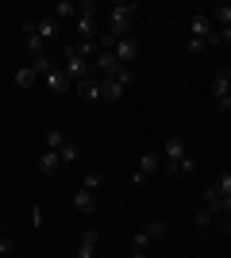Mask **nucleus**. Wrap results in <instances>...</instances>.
I'll list each match as a JSON object with an SVG mask.
<instances>
[{
	"label": "nucleus",
	"mask_w": 231,
	"mask_h": 258,
	"mask_svg": "<svg viewBox=\"0 0 231 258\" xmlns=\"http://www.w3.org/2000/svg\"><path fill=\"white\" fill-rule=\"evenodd\" d=\"M135 4H127V0H120V4H112L108 12V35H116V39H127L131 35V20H135Z\"/></svg>",
	"instance_id": "nucleus-1"
},
{
	"label": "nucleus",
	"mask_w": 231,
	"mask_h": 258,
	"mask_svg": "<svg viewBox=\"0 0 231 258\" xmlns=\"http://www.w3.org/2000/svg\"><path fill=\"white\" fill-rule=\"evenodd\" d=\"M189 35H193V39H204L208 46L220 43V35L212 27V16H193V20H189Z\"/></svg>",
	"instance_id": "nucleus-2"
},
{
	"label": "nucleus",
	"mask_w": 231,
	"mask_h": 258,
	"mask_svg": "<svg viewBox=\"0 0 231 258\" xmlns=\"http://www.w3.org/2000/svg\"><path fill=\"white\" fill-rule=\"evenodd\" d=\"M185 154H189V151H185V139H181V135H170V139H166V147H162V162H166L162 170H174Z\"/></svg>",
	"instance_id": "nucleus-3"
},
{
	"label": "nucleus",
	"mask_w": 231,
	"mask_h": 258,
	"mask_svg": "<svg viewBox=\"0 0 231 258\" xmlns=\"http://www.w3.org/2000/svg\"><path fill=\"white\" fill-rule=\"evenodd\" d=\"M62 70L69 74V81H81V77H89V70H93V66H89L85 58L73 50V46H66V66H62Z\"/></svg>",
	"instance_id": "nucleus-4"
},
{
	"label": "nucleus",
	"mask_w": 231,
	"mask_h": 258,
	"mask_svg": "<svg viewBox=\"0 0 231 258\" xmlns=\"http://www.w3.org/2000/svg\"><path fill=\"white\" fill-rule=\"evenodd\" d=\"M112 54H116V62H120V66H131L135 58H139V43H135L131 35H127V39H116Z\"/></svg>",
	"instance_id": "nucleus-5"
},
{
	"label": "nucleus",
	"mask_w": 231,
	"mask_h": 258,
	"mask_svg": "<svg viewBox=\"0 0 231 258\" xmlns=\"http://www.w3.org/2000/svg\"><path fill=\"white\" fill-rule=\"evenodd\" d=\"M166 162H162V154L158 151H146L143 158H139V173H135V181H143V177H150V173H158Z\"/></svg>",
	"instance_id": "nucleus-6"
},
{
	"label": "nucleus",
	"mask_w": 231,
	"mask_h": 258,
	"mask_svg": "<svg viewBox=\"0 0 231 258\" xmlns=\"http://www.w3.org/2000/svg\"><path fill=\"white\" fill-rule=\"evenodd\" d=\"M97 243H100L97 227H85V231H81V243H77V258H97Z\"/></svg>",
	"instance_id": "nucleus-7"
},
{
	"label": "nucleus",
	"mask_w": 231,
	"mask_h": 258,
	"mask_svg": "<svg viewBox=\"0 0 231 258\" xmlns=\"http://www.w3.org/2000/svg\"><path fill=\"white\" fill-rule=\"evenodd\" d=\"M23 46H27L31 58L43 54V39H39V31H35V20H23Z\"/></svg>",
	"instance_id": "nucleus-8"
},
{
	"label": "nucleus",
	"mask_w": 231,
	"mask_h": 258,
	"mask_svg": "<svg viewBox=\"0 0 231 258\" xmlns=\"http://www.w3.org/2000/svg\"><path fill=\"white\" fill-rule=\"evenodd\" d=\"M43 81H46V89H50V93H69V89H73V81H69L66 70H50Z\"/></svg>",
	"instance_id": "nucleus-9"
},
{
	"label": "nucleus",
	"mask_w": 231,
	"mask_h": 258,
	"mask_svg": "<svg viewBox=\"0 0 231 258\" xmlns=\"http://www.w3.org/2000/svg\"><path fill=\"white\" fill-rule=\"evenodd\" d=\"M73 208H77L81 216H93V212H97V193H89V189H77V193H73Z\"/></svg>",
	"instance_id": "nucleus-10"
},
{
	"label": "nucleus",
	"mask_w": 231,
	"mask_h": 258,
	"mask_svg": "<svg viewBox=\"0 0 231 258\" xmlns=\"http://www.w3.org/2000/svg\"><path fill=\"white\" fill-rule=\"evenodd\" d=\"M77 97H81V100H104V93H100V81H93V77H81V81H77Z\"/></svg>",
	"instance_id": "nucleus-11"
},
{
	"label": "nucleus",
	"mask_w": 231,
	"mask_h": 258,
	"mask_svg": "<svg viewBox=\"0 0 231 258\" xmlns=\"http://www.w3.org/2000/svg\"><path fill=\"white\" fill-rule=\"evenodd\" d=\"M35 31H39V39H43V43H50V39H58V31H62V27H58L54 16H46V20H35Z\"/></svg>",
	"instance_id": "nucleus-12"
},
{
	"label": "nucleus",
	"mask_w": 231,
	"mask_h": 258,
	"mask_svg": "<svg viewBox=\"0 0 231 258\" xmlns=\"http://www.w3.org/2000/svg\"><path fill=\"white\" fill-rule=\"evenodd\" d=\"M100 93H104V100H112V104H120L127 89H123L120 81H116V77H108V81H100Z\"/></svg>",
	"instance_id": "nucleus-13"
},
{
	"label": "nucleus",
	"mask_w": 231,
	"mask_h": 258,
	"mask_svg": "<svg viewBox=\"0 0 231 258\" xmlns=\"http://www.w3.org/2000/svg\"><path fill=\"white\" fill-rule=\"evenodd\" d=\"M89 66H93V70H100V74H112L120 62H116V54H112V50H97V58H93Z\"/></svg>",
	"instance_id": "nucleus-14"
},
{
	"label": "nucleus",
	"mask_w": 231,
	"mask_h": 258,
	"mask_svg": "<svg viewBox=\"0 0 231 258\" xmlns=\"http://www.w3.org/2000/svg\"><path fill=\"white\" fill-rule=\"evenodd\" d=\"M212 97H216V108H220L223 100L231 97V81H227L223 74H216V77H212Z\"/></svg>",
	"instance_id": "nucleus-15"
},
{
	"label": "nucleus",
	"mask_w": 231,
	"mask_h": 258,
	"mask_svg": "<svg viewBox=\"0 0 231 258\" xmlns=\"http://www.w3.org/2000/svg\"><path fill=\"white\" fill-rule=\"evenodd\" d=\"M39 170H43L46 177L62 170V158H58V151H43V158H39Z\"/></svg>",
	"instance_id": "nucleus-16"
},
{
	"label": "nucleus",
	"mask_w": 231,
	"mask_h": 258,
	"mask_svg": "<svg viewBox=\"0 0 231 258\" xmlns=\"http://www.w3.org/2000/svg\"><path fill=\"white\" fill-rule=\"evenodd\" d=\"M35 77H39V74H35L31 66H20V70H16V77H12V81H16V89H31V85H35Z\"/></svg>",
	"instance_id": "nucleus-17"
},
{
	"label": "nucleus",
	"mask_w": 231,
	"mask_h": 258,
	"mask_svg": "<svg viewBox=\"0 0 231 258\" xmlns=\"http://www.w3.org/2000/svg\"><path fill=\"white\" fill-rule=\"evenodd\" d=\"M69 16H77V4L73 0H58L54 4V20H69Z\"/></svg>",
	"instance_id": "nucleus-18"
},
{
	"label": "nucleus",
	"mask_w": 231,
	"mask_h": 258,
	"mask_svg": "<svg viewBox=\"0 0 231 258\" xmlns=\"http://www.w3.org/2000/svg\"><path fill=\"white\" fill-rule=\"evenodd\" d=\"M220 205H223V197H220V193H216V189H212V185H208V189H204V208L220 216Z\"/></svg>",
	"instance_id": "nucleus-19"
},
{
	"label": "nucleus",
	"mask_w": 231,
	"mask_h": 258,
	"mask_svg": "<svg viewBox=\"0 0 231 258\" xmlns=\"http://www.w3.org/2000/svg\"><path fill=\"white\" fill-rule=\"evenodd\" d=\"M208 16H212V20H220V27H231V4H216Z\"/></svg>",
	"instance_id": "nucleus-20"
},
{
	"label": "nucleus",
	"mask_w": 231,
	"mask_h": 258,
	"mask_svg": "<svg viewBox=\"0 0 231 258\" xmlns=\"http://www.w3.org/2000/svg\"><path fill=\"white\" fill-rule=\"evenodd\" d=\"M77 154H81V151H77V143H62V151H58V158H62V166H69V162H77Z\"/></svg>",
	"instance_id": "nucleus-21"
},
{
	"label": "nucleus",
	"mask_w": 231,
	"mask_h": 258,
	"mask_svg": "<svg viewBox=\"0 0 231 258\" xmlns=\"http://www.w3.org/2000/svg\"><path fill=\"white\" fill-rule=\"evenodd\" d=\"M112 77H116V81H120V85L127 89V85L135 81V70H131V66H116V70H112Z\"/></svg>",
	"instance_id": "nucleus-22"
},
{
	"label": "nucleus",
	"mask_w": 231,
	"mask_h": 258,
	"mask_svg": "<svg viewBox=\"0 0 231 258\" xmlns=\"http://www.w3.org/2000/svg\"><path fill=\"white\" fill-rule=\"evenodd\" d=\"M62 143H66V135H62L58 127L46 131V151H62Z\"/></svg>",
	"instance_id": "nucleus-23"
},
{
	"label": "nucleus",
	"mask_w": 231,
	"mask_h": 258,
	"mask_svg": "<svg viewBox=\"0 0 231 258\" xmlns=\"http://www.w3.org/2000/svg\"><path fill=\"white\" fill-rule=\"evenodd\" d=\"M220 197H231V173H216V185H212Z\"/></svg>",
	"instance_id": "nucleus-24"
},
{
	"label": "nucleus",
	"mask_w": 231,
	"mask_h": 258,
	"mask_svg": "<svg viewBox=\"0 0 231 258\" xmlns=\"http://www.w3.org/2000/svg\"><path fill=\"white\" fill-rule=\"evenodd\" d=\"M31 70H35V74H50V70H54V62H50V58H46V54H39V58H35V62H31Z\"/></svg>",
	"instance_id": "nucleus-25"
},
{
	"label": "nucleus",
	"mask_w": 231,
	"mask_h": 258,
	"mask_svg": "<svg viewBox=\"0 0 231 258\" xmlns=\"http://www.w3.org/2000/svg\"><path fill=\"white\" fill-rule=\"evenodd\" d=\"M193 170H197V158H193V154H185V158L174 166V173H193Z\"/></svg>",
	"instance_id": "nucleus-26"
},
{
	"label": "nucleus",
	"mask_w": 231,
	"mask_h": 258,
	"mask_svg": "<svg viewBox=\"0 0 231 258\" xmlns=\"http://www.w3.org/2000/svg\"><path fill=\"white\" fill-rule=\"evenodd\" d=\"M146 235H150V239H162L166 235V220H150V224H146Z\"/></svg>",
	"instance_id": "nucleus-27"
},
{
	"label": "nucleus",
	"mask_w": 231,
	"mask_h": 258,
	"mask_svg": "<svg viewBox=\"0 0 231 258\" xmlns=\"http://www.w3.org/2000/svg\"><path fill=\"white\" fill-rule=\"evenodd\" d=\"M100 181H104V177H100V173L93 170V173H85V185H81V189H89V193H97V189H100Z\"/></svg>",
	"instance_id": "nucleus-28"
},
{
	"label": "nucleus",
	"mask_w": 231,
	"mask_h": 258,
	"mask_svg": "<svg viewBox=\"0 0 231 258\" xmlns=\"http://www.w3.org/2000/svg\"><path fill=\"white\" fill-rule=\"evenodd\" d=\"M197 224H200V227H212V224H216V212H208V208H200V212H197Z\"/></svg>",
	"instance_id": "nucleus-29"
},
{
	"label": "nucleus",
	"mask_w": 231,
	"mask_h": 258,
	"mask_svg": "<svg viewBox=\"0 0 231 258\" xmlns=\"http://www.w3.org/2000/svg\"><path fill=\"white\" fill-rule=\"evenodd\" d=\"M204 46H208V43H204V39H193V35H189L185 50H189V54H204Z\"/></svg>",
	"instance_id": "nucleus-30"
},
{
	"label": "nucleus",
	"mask_w": 231,
	"mask_h": 258,
	"mask_svg": "<svg viewBox=\"0 0 231 258\" xmlns=\"http://www.w3.org/2000/svg\"><path fill=\"white\" fill-rule=\"evenodd\" d=\"M12 250H16V239H8V235H0V258H8Z\"/></svg>",
	"instance_id": "nucleus-31"
},
{
	"label": "nucleus",
	"mask_w": 231,
	"mask_h": 258,
	"mask_svg": "<svg viewBox=\"0 0 231 258\" xmlns=\"http://www.w3.org/2000/svg\"><path fill=\"white\" fill-rule=\"evenodd\" d=\"M150 243H154V239L146 235V231H139V235H135V250H146V247H150Z\"/></svg>",
	"instance_id": "nucleus-32"
},
{
	"label": "nucleus",
	"mask_w": 231,
	"mask_h": 258,
	"mask_svg": "<svg viewBox=\"0 0 231 258\" xmlns=\"http://www.w3.org/2000/svg\"><path fill=\"white\" fill-rule=\"evenodd\" d=\"M39 224H43V208L35 205V208H31V227H39Z\"/></svg>",
	"instance_id": "nucleus-33"
},
{
	"label": "nucleus",
	"mask_w": 231,
	"mask_h": 258,
	"mask_svg": "<svg viewBox=\"0 0 231 258\" xmlns=\"http://www.w3.org/2000/svg\"><path fill=\"white\" fill-rule=\"evenodd\" d=\"M216 35H220V43H231V27H216Z\"/></svg>",
	"instance_id": "nucleus-34"
},
{
	"label": "nucleus",
	"mask_w": 231,
	"mask_h": 258,
	"mask_svg": "<svg viewBox=\"0 0 231 258\" xmlns=\"http://www.w3.org/2000/svg\"><path fill=\"white\" fill-rule=\"evenodd\" d=\"M220 212H223V216H231V197H223V205H220Z\"/></svg>",
	"instance_id": "nucleus-35"
},
{
	"label": "nucleus",
	"mask_w": 231,
	"mask_h": 258,
	"mask_svg": "<svg viewBox=\"0 0 231 258\" xmlns=\"http://www.w3.org/2000/svg\"><path fill=\"white\" fill-rule=\"evenodd\" d=\"M131 258H146V250H131Z\"/></svg>",
	"instance_id": "nucleus-36"
},
{
	"label": "nucleus",
	"mask_w": 231,
	"mask_h": 258,
	"mask_svg": "<svg viewBox=\"0 0 231 258\" xmlns=\"http://www.w3.org/2000/svg\"><path fill=\"white\" fill-rule=\"evenodd\" d=\"M220 108H231V97H227V100H223V104H220Z\"/></svg>",
	"instance_id": "nucleus-37"
},
{
	"label": "nucleus",
	"mask_w": 231,
	"mask_h": 258,
	"mask_svg": "<svg viewBox=\"0 0 231 258\" xmlns=\"http://www.w3.org/2000/svg\"><path fill=\"white\" fill-rule=\"evenodd\" d=\"M223 77H227V81H231V70H223Z\"/></svg>",
	"instance_id": "nucleus-38"
}]
</instances>
